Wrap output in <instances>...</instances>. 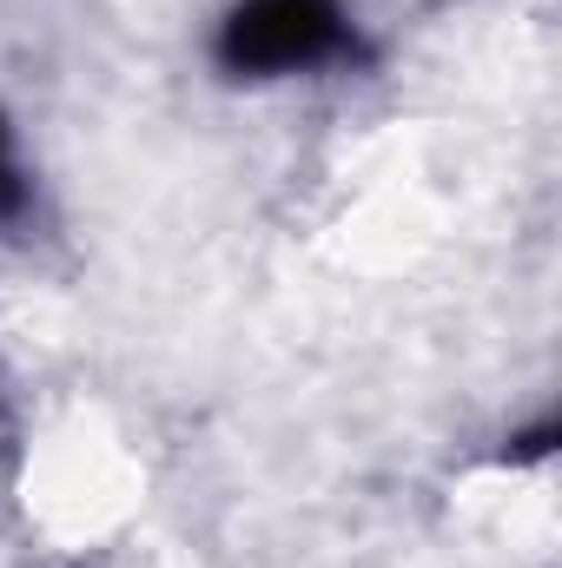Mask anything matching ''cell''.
Listing matches in <instances>:
<instances>
[{"instance_id":"obj_1","label":"cell","mask_w":562,"mask_h":568,"mask_svg":"<svg viewBox=\"0 0 562 568\" xmlns=\"http://www.w3.org/2000/svg\"><path fill=\"white\" fill-rule=\"evenodd\" d=\"M205 53L232 87H291L364 73L371 33L351 0H225Z\"/></svg>"},{"instance_id":"obj_2","label":"cell","mask_w":562,"mask_h":568,"mask_svg":"<svg viewBox=\"0 0 562 568\" xmlns=\"http://www.w3.org/2000/svg\"><path fill=\"white\" fill-rule=\"evenodd\" d=\"M33 219V165L20 152V133L0 113V232H20Z\"/></svg>"}]
</instances>
